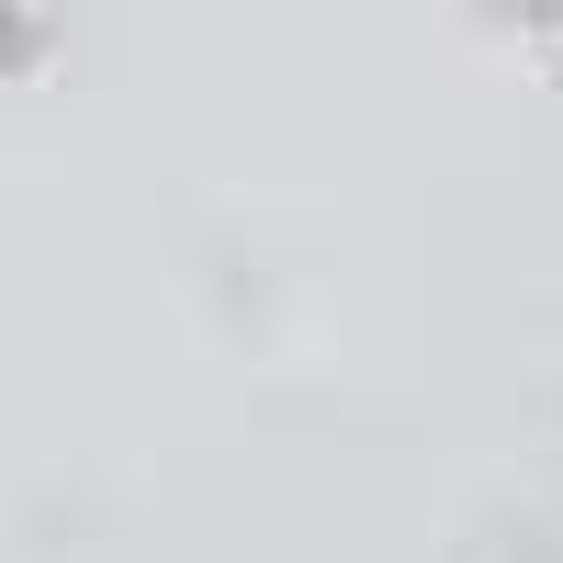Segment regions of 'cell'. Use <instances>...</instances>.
<instances>
[{
	"label": "cell",
	"instance_id": "1",
	"mask_svg": "<svg viewBox=\"0 0 563 563\" xmlns=\"http://www.w3.org/2000/svg\"><path fill=\"white\" fill-rule=\"evenodd\" d=\"M45 23H57V0H0V68H12V57H34V45H45Z\"/></svg>",
	"mask_w": 563,
	"mask_h": 563
},
{
	"label": "cell",
	"instance_id": "2",
	"mask_svg": "<svg viewBox=\"0 0 563 563\" xmlns=\"http://www.w3.org/2000/svg\"><path fill=\"white\" fill-rule=\"evenodd\" d=\"M552 12H563V0H552Z\"/></svg>",
	"mask_w": 563,
	"mask_h": 563
}]
</instances>
